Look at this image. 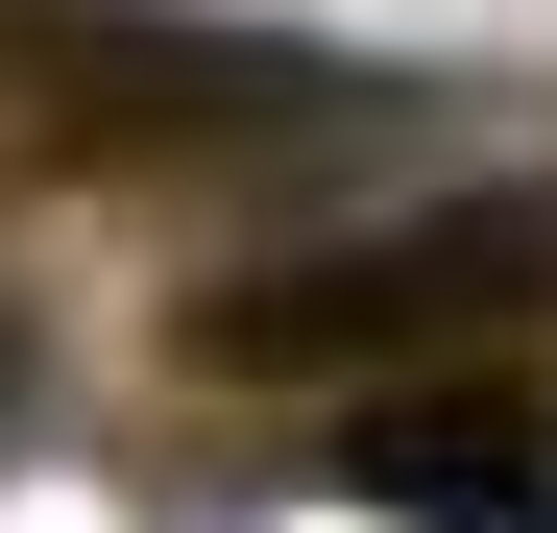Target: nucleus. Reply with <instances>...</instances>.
<instances>
[{
    "label": "nucleus",
    "mask_w": 557,
    "mask_h": 533,
    "mask_svg": "<svg viewBox=\"0 0 557 533\" xmlns=\"http://www.w3.org/2000/svg\"><path fill=\"white\" fill-rule=\"evenodd\" d=\"M509 315H557V170H509V195H412V219L292 243V266H219V292H195V364H243V388H339V364L509 339Z\"/></svg>",
    "instance_id": "obj_1"
},
{
    "label": "nucleus",
    "mask_w": 557,
    "mask_h": 533,
    "mask_svg": "<svg viewBox=\"0 0 557 533\" xmlns=\"http://www.w3.org/2000/svg\"><path fill=\"white\" fill-rule=\"evenodd\" d=\"M0 388H25V339H0Z\"/></svg>",
    "instance_id": "obj_3"
},
{
    "label": "nucleus",
    "mask_w": 557,
    "mask_h": 533,
    "mask_svg": "<svg viewBox=\"0 0 557 533\" xmlns=\"http://www.w3.org/2000/svg\"><path fill=\"white\" fill-rule=\"evenodd\" d=\"M339 485L363 509H436V533H533L557 509V436H509V412H363Z\"/></svg>",
    "instance_id": "obj_2"
}]
</instances>
